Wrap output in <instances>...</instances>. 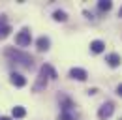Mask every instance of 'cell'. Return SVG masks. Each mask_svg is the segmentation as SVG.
Instances as JSON below:
<instances>
[{"mask_svg": "<svg viewBox=\"0 0 122 120\" xmlns=\"http://www.w3.org/2000/svg\"><path fill=\"white\" fill-rule=\"evenodd\" d=\"M6 55H8L10 58H13L15 62L23 64L25 68H32V66H34V58H32L30 55H26V53H21V51H13V49H8V51H6Z\"/></svg>", "mask_w": 122, "mask_h": 120, "instance_id": "1", "label": "cell"}, {"mask_svg": "<svg viewBox=\"0 0 122 120\" xmlns=\"http://www.w3.org/2000/svg\"><path fill=\"white\" fill-rule=\"evenodd\" d=\"M15 41H17V45H21V47H26V45H30V41H32L30 30H28V28H23L19 34H17Z\"/></svg>", "mask_w": 122, "mask_h": 120, "instance_id": "2", "label": "cell"}, {"mask_svg": "<svg viewBox=\"0 0 122 120\" xmlns=\"http://www.w3.org/2000/svg\"><path fill=\"white\" fill-rule=\"evenodd\" d=\"M113 111H115V105L111 103V101H107L100 107V111H98V118L100 120H107L111 115H113Z\"/></svg>", "mask_w": 122, "mask_h": 120, "instance_id": "3", "label": "cell"}, {"mask_svg": "<svg viewBox=\"0 0 122 120\" xmlns=\"http://www.w3.org/2000/svg\"><path fill=\"white\" fill-rule=\"evenodd\" d=\"M70 77H71V79H77V81H86L88 73H86L83 68H71V70H70Z\"/></svg>", "mask_w": 122, "mask_h": 120, "instance_id": "4", "label": "cell"}, {"mask_svg": "<svg viewBox=\"0 0 122 120\" xmlns=\"http://www.w3.org/2000/svg\"><path fill=\"white\" fill-rule=\"evenodd\" d=\"M10 81H11V85H13V86H19V88L26 85V79H25L21 73H15V71L10 75Z\"/></svg>", "mask_w": 122, "mask_h": 120, "instance_id": "5", "label": "cell"}, {"mask_svg": "<svg viewBox=\"0 0 122 120\" xmlns=\"http://www.w3.org/2000/svg\"><path fill=\"white\" fill-rule=\"evenodd\" d=\"M49 45H51V40H49L47 36H40V38H38V41H36L38 51H49Z\"/></svg>", "mask_w": 122, "mask_h": 120, "instance_id": "6", "label": "cell"}, {"mask_svg": "<svg viewBox=\"0 0 122 120\" xmlns=\"http://www.w3.org/2000/svg\"><path fill=\"white\" fill-rule=\"evenodd\" d=\"M105 62L111 66V68H117V66H120V55H117V53H111V55H107Z\"/></svg>", "mask_w": 122, "mask_h": 120, "instance_id": "7", "label": "cell"}, {"mask_svg": "<svg viewBox=\"0 0 122 120\" xmlns=\"http://www.w3.org/2000/svg\"><path fill=\"white\" fill-rule=\"evenodd\" d=\"M45 85H47V75L43 73L41 70H40V75H38V83L34 85V90H36V92H40V90L43 88Z\"/></svg>", "mask_w": 122, "mask_h": 120, "instance_id": "8", "label": "cell"}, {"mask_svg": "<svg viewBox=\"0 0 122 120\" xmlns=\"http://www.w3.org/2000/svg\"><path fill=\"white\" fill-rule=\"evenodd\" d=\"M60 107H62V113H70L71 107H73V101L66 96H60Z\"/></svg>", "mask_w": 122, "mask_h": 120, "instance_id": "9", "label": "cell"}, {"mask_svg": "<svg viewBox=\"0 0 122 120\" xmlns=\"http://www.w3.org/2000/svg\"><path fill=\"white\" fill-rule=\"evenodd\" d=\"M103 49H105V43H103L102 40H94V41L90 43V51H92V53H96V55L102 53Z\"/></svg>", "mask_w": 122, "mask_h": 120, "instance_id": "10", "label": "cell"}, {"mask_svg": "<svg viewBox=\"0 0 122 120\" xmlns=\"http://www.w3.org/2000/svg\"><path fill=\"white\" fill-rule=\"evenodd\" d=\"M11 115H13V118H25V115H26V111H25V107H21V105H17V107H13V111H11Z\"/></svg>", "mask_w": 122, "mask_h": 120, "instance_id": "11", "label": "cell"}, {"mask_svg": "<svg viewBox=\"0 0 122 120\" xmlns=\"http://www.w3.org/2000/svg\"><path fill=\"white\" fill-rule=\"evenodd\" d=\"M41 71H43L45 75H49V79H56V71H55V70H53V68H51L49 64L41 66Z\"/></svg>", "mask_w": 122, "mask_h": 120, "instance_id": "12", "label": "cell"}, {"mask_svg": "<svg viewBox=\"0 0 122 120\" xmlns=\"http://www.w3.org/2000/svg\"><path fill=\"white\" fill-rule=\"evenodd\" d=\"M53 19H55V21H58V23H64V21L68 19V15H66V11H60V10H56V11L53 13Z\"/></svg>", "mask_w": 122, "mask_h": 120, "instance_id": "13", "label": "cell"}, {"mask_svg": "<svg viewBox=\"0 0 122 120\" xmlns=\"http://www.w3.org/2000/svg\"><path fill=\"white\" fill-rule=\"evenodd\" d=\"M111 6H113V4H111V0H100V2H98V8H100L102 11H109V10H111Z\"/></svg>", "mask_w": 122, "mask_h": 120, "instance_id": "14", "label": "cell"}, {"mask_svg": "<svg viewBox=\"0 0 122 120\" xmlns=\"http://www.w3.org/2000/svg\"><path fill=\"white\" fill-rule=\"evenodd\" d=\"M10 32H11V26H10V25H6V26H2V28H0V40H4V38H8V36H10Z\"/></svg>", "mask_w": 122, "mask_h": 120, "instance_id": "15", "label": "cell"}, {"mask_svg": "<svg viewBox=\"0 0 122 120\" xmlns=\"http://www.w3.org/2000/svg\"><path fill=\"white\" fill-rule=\"evenodd\" d=\"M58 120H75V118L71 116V113H62L60 116H58Z\"/></svg>", "mask_w": 122, "mask_h": 120, "instance_id": "16", "label": "cell"}, {"mask_svg": "<svg viewBox=\"0 0 122 120\" xmlns=\"http://www.w3.org/2000/svg\"><path fill=\"white\" fill-rule=\"evenodd\" d=\"M2 26H6V17H4V15H0V28H2Z\"/></svg>", "mask_w": 122, "mask_h": 120, "instance_id": "17", "label": "cell"}, {"mask_svg": "<svg viewBox=\"0 0 122 120\" xmlns=\"http://www.w3.org/2000/svg\"><path fill=\"white\" fill-rule=\"evenodd\" d=\"M117 94H118V96L122 98V85H118V88H117Z\"/></svg>", "mask_w": 122, "mask_h": 120, "instance_id": "18", "label": "cell"}, {"mask_svg": "<svg viewBox=\"0 0 122 120\" xmlns=\"http://www.w3.org/2000/svg\"><path fill=\"white\" fill-rule=\"evenodd\" d=\"M0 120H13L11 116H0Z\"/></svg>", "mask_w": 122, "mask_h": 120, "instance_id": "19", "label": "cell"}, {"mask_svg": "<svg viewBox=\"0 0 122 120\" xmlns=\"http://www.w3.org/2000/svg\"><path fill=\"white\" fill-rule=\"evenodd\" d=\"M118 15H120V17H122V8H120V11H118Z\"/></svg>", "mask_w": 122, "mask_h": 120, "instance_id": "20", "label": "cell"}]
</instances>
